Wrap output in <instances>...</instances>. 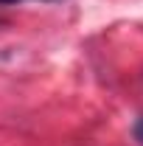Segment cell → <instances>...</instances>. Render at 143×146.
Returning <instances> with one entry per match:
<instances>
[{
    "mask_svg": "<svg viewBox=\"0 0 143 146\" xmlns=\"http://www.w3.org/2000/svg\"><path fill=\"white\" fill-rule=\"evenodd\" d=\"M135 141L143 146V118H138V124H135Z\"/></svg>",
    "mask_w": 143,
    "mask_h": 146,
    "instance_id": "cell-1",
    "label": "cell"
},
{
    "mask_svg": "<svg viewBox=\"0 0 143 146\" xmlns=\"http://www.w3.org/2000/svg\"><path fill=\"white\" fill-rule=\"evenodd\" d=\"M17 3H25V0H0V6H17ZM42 3H54V0H42Z\"/></svg>",
    "mask_w": 143,
    "mask_h": 146,
    "instance_id": "cell-2",
    "label": "cell"
}]
</instances>
